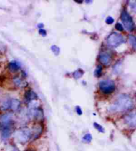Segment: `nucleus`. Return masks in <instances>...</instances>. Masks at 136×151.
Instances as JSON below:
<instances>
[{
    "instance_id": "nucleus-1",
    "label": "nucleus",
    "mask_w": 136,
    "mask_h": 151,
    "mask_svg": "<svg viewBox=\"0 0 136 151\" xmlns=\"http://www.w3.org/2000/svg\"><path fill=\"white\" fill-rule=\"evenodd\" d=\"M133 106L132 99L127 94H121L118 95L109 108L110 113H123L132 109Z\"/></svg>"
},
{
    "instance_id": "nucleus-2",
    "label": "nucleus",
    "mask_w": 136,
    "mask_h": 151,
    "mask_svg": "<svg viewBox=\"0 0 136 151\" xmlns=\"http://www.w3.org/2000/svg\"><path fill=\"white\" fill-rule=\"evenodd\" d=\"M15 139L17 140V142L22 144L27 142L29 140L32 139V134H31V129L27 127L22 128L15 132Z\"/></svg>"
},
{
    "instance_id": "nucleus-3",
    "label": "nucleus",
    "mask_w": 136,
    "mask_h": 151,
    "mask_svg": "<svg viewBox=\"0 0 136 151\" xmlns=\"http://www.w3.org/2000/svg\"><path fill=\"white\" fill-rule=\"evenodd\" d=\"M125 42L124 37L121 34L116 32H112L107 38V43L111 47H117Z\"/></svg>"
},
{
    "instance_id": "nucleus-4",
    "label": "nucleus",
    "mask_w": 136,
    "mask_h": 151,
    "mask_svg": "<svg viewBox=\"0 0 136 151\" xmlns=\"http://www.w3.org/2000/svg\"><path fill=\"white\" fill-rule=\"evenodd\" d=\"M121 19L125 28L128 32H132L135 29V23L132 16L125 9H123L121 13Z\"/></svg>"
},
{
    "instance_id": "nucleus-5",
    "label": "nucleus",
    "mask_w": 136,
    "mask_h": 151,
    "mask_svg": "<svg viewBox=\"0 0 136 151\" xmlns=\"http://www.w3.org/2000/svg\"><path fill=\"white\" fill-rule=\"evenodd\" d=\"M99 88L104 95H110L116 89L115 83L112 80H103L100 82Z\"/></svg>"
},
{
    "instance_id": "nucleus-6",
    "label": "nucleus",
    "mask_w": 136,
    "mask_h": 151,
    "mask_svg": "<svg viewBox=\"0 0 136 151\" xmlns=\"http://www.w3.org/2000/svg\"><path fill=\"white\" fill-rule=\"evenodd\" d=\"M28 115L29 118L36 121H41L43 119L44 114L42 109L40 107H32L29 110Z\"/></svg>"
},
{
    "instance_id": "nucleus-7",
    "label": "nucleus",
    "mask_w": 136,
    "mask_h": 151,
    "mask_svg": "<svg viewBox=\"0 0 136 151\" xmlns=\"http://www.w3.org/2000/svg\"><path fill=\"white\" fill-rule=\"evenodd\" d=\"M124 122L128 127L136 128V111L126 114L124 116Z\"/></svg>"
},
{
    "instance_id": "nucleus-8",
    "label": "nucleus",
    "mask_w": 136,
    "mask_h": 151,
    "mask_svg": "<svg viewBox=\"0 0 136 151\" xmlns=\"http://www.w3.org/2000/svg\"><path fill=\"white\" fill-rule=\"evenodd\" d=\"M14 124L12 113H6L0 116V126L1 128L6 126Z\"/></svg>"
},
{
    "instance_id": "nucleus-9",
    "label": "nucleus",
    "mask_w": 136,
    "mask_h": 151,
    "mask_svg": "<svg viewBox=\"0 0 136 151\" xmlns=\"http://www.w3.org/2000/svg\"><path fill=\"white\" fill-rule=\"evenodd\" d=\"M99 61L105 66H108L112 62L111 55L107 52H102L99 56Z\"/></svg>"
},
{
    "instance_id": "nucleus-10",
    "label": "nucleus",
    "mask_w": 136,
    "mask_h": 151,
    "mask_svg": "<svg viewBox=\"0 0 136 151\" xmlns=\"http://www.w3.org/2000/svg\"><path fill=\"white\" fill-rule=\"evenodd\" d=\"M14 131V124L6 126L1 128V137L3 139H6L12 134Z\"/></svg>"
},
{
    "instance_id": "nucleus-11",
    "label": "nucleus",
    "mask_w": 136,
    "mask_h": 151,
    "mask_svg": "<svg viewBox=\"0 0 136 151\" xmlns=\"http://www.w3.org/2000/svg\"><path fill=\"white\" fill-rule=\"evenodd\" d=\"M31 134H32V139L33 140H35L41 136L43 132V126L40 124H35L33 127V128L31 129Z\"/></svg>"
},
{
    "instance_id": "nucleus-12",
    "label": "nucleus",
    "mask_w": 136,
    "mask_h": 151,
    "mask_svg": "<svg viewBox=\"0 0 136 151\" xmlns=\"http://www.w3.org/2000/svg\"><path fill=\"white\" fill-rule=\"evenodd\" d=\"M38 99V96L35 92L32 90H28L25 92L24 95V99L26 103H31L33 101H35Z\"/></svg>"
},
{
    "instance_id": "nucleus-13",
    "label": "nucleus",
    "mask_w": 136,
    "mask_h": 151,
    "mask_svg": "<svg viewBox=\"0 0 136 151\" xmlns=\"http://www.w3.org/2000/svg\"><path fill=\"white\" fill-rule=\"evenodd\" d=\"M10 100H11V108H10V109H11L14 111L19 110L21 106L20 101L17 99H11Z\"/></svg>"
},
{
    "instance_id": "nucleus-14",
    "label": "nucleus",
    "mask_w": 136,
    "mask_h": 151,
    "mask_svg": "<svg viewBox=\"0 0 136 151\" xmlns=\"http://www.w3.org/2000/svg\"><path fill=\"white\" fill-rule=\"evenodd\" d=\"M20 65L17 61H11L8 65V68L11 71H17L20 69Z\"/></svg>"
},
{
    "instance_id": "nucleus-15",
    "label": "nucleus",
    "mask_w": 136,
    "mask_h": 151,
    "mask_svg": "<svg viewBox=\"0 0 136 151\" xmlns=\"http://www.w3.org/2000/svg\"><path fill=\"white\" fill-rule=\"evenodd\" d=\"M14 84L16 85L19 87H25L27 86V83L23 81L22 79H21L19 77H15L14 79Z\"/></svg>"
},
{
    "instance_id": "nucleus-16",
    "label": "nucleus",
    "mask_w": 136,
    "mask_h": 151,
    "mask_svg": "<svg viewBox=\"0 0 136 151\" xmlns=\"http://www.w3.org/2000/svg\"><path fill=\"white\" fill-rule=\"evenodd\" d=\"M84 73V72L82 69H78L73 73V77L75 79H79L83 76Z\"/></svg>"
},
{
    "instance_id": "nucleus-17",
    "label": "nucleus",
    "mask_w": 136,
    "mask_h": 151,
    "mask_svg": "<svg viewBox=\"0 0 136 151\" xmlns=\"http://www.w3.org/2000/svg\"><path fill=\"white\" fill-rule=\"evenodd\" d=\"M128 40H129V42L130 43V45H132V48L136 51V36L130 35L129 37H128Z\"/></svg>"
},
{
    "instance_id": "nucleus-18",
    "label": "nucleus",
    "mask_w": 136,
    "mask_h": 151,
    "mask_svg": "<svg viewBox=\"0 0 136 151\" xmlns=\"http://www.w3.org/2000/svg\"><path fill=\"white\" fill-rule=\"evenodd\" d=\"M11 108V100H7L2 104L1 106V109L2 111H6L10 109Z\"/></svg>"
},
{
    "instance_id": "nucleus-19",
    "label": "nucleus",
    "mask_w": 136,
    "mask_h": 151,
    "mask_svg": "<svg viewBox=\"0 0 136 151\" xmlns=\"http://www.w3.org/2000/svg\"><path fill=\"white\" fill-rule=\"evenodd\" d=\"M82 142L84 143H90L91 141L92 140V134L90 133H87L84 136L82 137Z\"/></svg>"
},
{
    "instance_id": "nucleus-20",
    "label": "nucleus",
    "mask_w": 136,
    "mask_h": 151,
    "mask_svg": "<svg viewBox=\"0 0 136 151\" xmlns=\"http://www.w3.org/2000/svg\"><path fill=\"white\" fill-rule=\"evenodd\" d=\"M102 73V65H98L94 71V76L96 77H100Z\"/></svg>"
},
{
    "instance_id": "nucleus-21",
    "label": "nucleus",
    "mask_w": 136,
    "mask_h": 151,
    "mask_svg": "<svg viewBox=\"0 0 136 151\" xmlns=\"http://www.w3.org/2000/svg\"><path fill=\"white\" fill-rule=\"evenodd\" d=\"M93 126L98 132H101V133H104V132H105V129H104V127L102 126L101 124H98V123H96V122L95 123H94Z\"/></svg>"
},
{
    "instance_id": "nucleus-22",
    "label": "nucleus",
    "mask_w": 136,
    "mask_h": 151,
    "mask_svg": "<svg viewBox=\"0 0 136 151\" xmlns=\"http://www.w3.org/2000/svg\"><path fill=\"white\" fill-rule=\"evenodd\" d=\"M51 49L52 52H53V53L54 55H55L56 56L59 55L60 54V52H61V49H60V48L58 46H57V45H52V46L51 47Z\"/></svg>"
},
{
    "instance_id": "nucleus-23",
    "label": "nucleus",
    "mask_w": 136,
    "mask_h": 151,
    "mask_svg": "<svg viewBox=\"0 0 136 151\" xmlns=\"http://www.w3.org/2000/svg\"><path fill=\"white\" fill-rule=\"evenodd\" d=\"M129 6L132 11L136 13V1H130Z\"/></svg>"
},
{
    "instance_id": "nucleus-24",
    "label": "nucleus",
    "mask_w": 136,
    "mask_h": 151,
    "mask_svg": "<svg viewBox=\"0 0 136 151\" xmlns=\"http://www.w3.org/2000/svg\"><path fill=\"white\" fill-rule=\"evenodd\" d=\"M115 28L117 31H119V32H123L124 31V27H123V25L120 23H117L116 25H115Z\"/></svg>"
},
{
    "instance_id": "nucleus-25",
    "label": "nucleus",
    "mask_w": 136,
    "mask_h": 151,
    "mask_svg": "<svg viewBox=\"0 0 136 151\" xmlns=\"http://www.w3.org/2000/svg\"><path fill=\"white\" fill-rule=\"evenodd\" d=\"M114 22V18L112 17L108 16V17H106V23H107V24L111 25V24H112V23H113Z\"/></svg>"
},
{
    "instance_id": "nucleus-26",
    "label": "nucleus",
    "mask_w": 136,
    "mask_h": 151,
    "mask_svg": "<svg viewBox=\"0 0 136 151\" xmlns=\"http://www.w3.org/2000/svg\"><path fill=\"white\" fill-rule=\"evenodd\" d=\"M75 110H76V112H77V113L78 114V115H80V116L82 115V109H81L80 106H76Z\"/></svg>"
},
{
    "instance_id": "nucleus-27",
    "label": "nucleus",
    "mask_w": 136,
    "mask_h": 151,
    "mask_svg": "<svg viewBox=\"0 0 136 151\" xmlns=\"http://www.w3.org/2000/svg\"><path fill=\"white\" fill-rule=\"evenodd\" d=\"M39 33L43 36V37H45L47 35V32L44 29H39Z\"/></svg>"
},
{
    "instance_id": "nucleus-28",
    "label": "nucleus",
    "mask_w": 136,
    "mask_h": 151,
    "mask_svg": "<svg viewBox=\"0 0 136 151\" xmlns=\"http://www.w3.org/2000/svg\"><path fill=\"white\" fill-rule=\"evenodd\" d=\"M37 26L39 28V29H43V27H44V25H43V23H39Z\"/></svg>"
},
{
    "instance_id": "nucleus-29",
    "label": "nucleus",
    "mask_w": 136,
    "mask_h": 151,
    "mask_svg": "<svg viewBox=\"0 0 136 151\" xmlns=\"http://www.w3.org/2000/svg\"><path fill=\"white\" fill-rule=\"evenodd\" d=\"M75 2H77V3H78V4H82L83 3V1H75Z\"/></svg>"
},
{
    "instance_id": "nucleus-30",
    "label": "nucleus",
    "mask_w": 136,
    "mask_h": 151,
    "mask_svg": "<svg viewBox=\"0 0 136 151\" xmlns=\"http://www.w3.org/2000/svg\"><path fill=\"white\" fill-rule=\"evenodd\" d=\"M86 3H92V1H85Z\"/></svg>"
},
{
    "instance_id": "nucleus-31",
    "label": "nucleus",
    "mask_w": 136,
    "mask_h": 151,
    "mask_svg": "<svg viewBox=\"0 0 136 151\" xmlns=\"http://www.w3.org/2000/svg\"><path fill=\"white\" fill-rule=\"evenodd\" d=\"M135 99H136V94H135Z\"/></svg>"
}]
</instances>
